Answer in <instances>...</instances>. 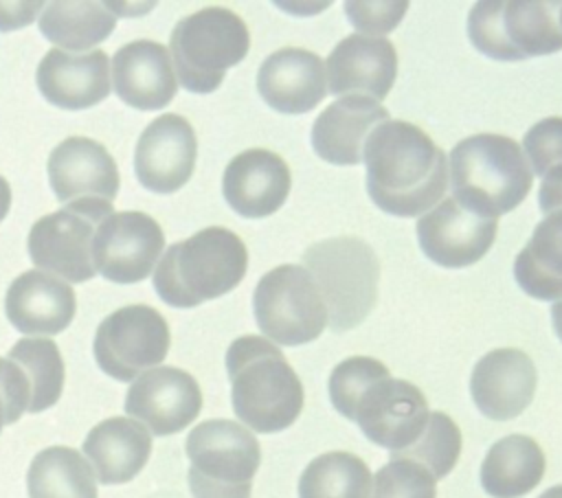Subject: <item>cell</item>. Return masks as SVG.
Returning a JSON list of instances; mask_svg holds the SVG:
<instances>
[{"mask_svg":"<svg viewBox=\"0 0 562 498\" xmlns=\"http://www.w3.org/2000/svg\"><path fill=\"white\" fill-rule=\"evenodd\" d=\"M367 193L395 217L428 213L448 191V158L441 147L408 121H384L367 138Z\"/></svg>","mask_w":562,"mask_h":498,"instance_id":"cell-1","label":"cell"},{"mask_svg":"<svg viewBox=\"0 0 562 498\" xmlns=\"http://www.w3.org/2000/svg\"><path fill=\"white\" fill-rule=\"evenodd\" d=\"M518 287L538 301L562 298V211L544 215L514 259Z\"/></svg>","mask_w":562,"mask_h":498,"instance_id":"cell-28","label":"cell"},{"mask_svg":"<svg viewBox=\"0 0 562 498\" xmlns=\"http://www.w3.org/2000/svg\"><path fill=\"white\" fill-rule=\"evenodd\" d=\"M189 489L193 498H250L261 463L257 437L231 419L198 423L184 443Z\"/></svg>","mask_w":562,"mask_h":498,"instance_id":"cell-7","label":"cell"},{"mask_svg":"<svg viewBox=\"0 0 562 498\" xmlns=\"http://www.w3.org/2000/svg\"><path fill=\"white\" fill-rule=\"evenodd\" d=\"M252 312L261 333L283 347L316 340L327 327V307L314 276L294 263L266 272L252 292Z\"/></svg>","mask_w":562,"mask_h":498,"instance_id":"cell-9","label":"cell"},{"mask_svg":"<svg viewBox=\"0 0 562 498\" xmlns=\"http://www.w3.org/2000/svg\"><path fill=\"white\" fill-rule=\"evenodd\" d=\"M371 485L373 476L360 456L334 450L307 463L299 478V498H369Z\"/></svg>","mask_w":562,"mask_h":498,"instance_id":"cell-31","label":"cell"},{"mask_svg":"<svg viewBox=\"0 0 562 498\" xmlns=\"http://www.w3.org/2000/svg\"><path fill=\"white\" fill-rule=\"evenodd\" d=\"M389 121V110L360 94L338 97L312 125V149L329 165H358L369 134Z\"/></svg>","mask_w":562,"mask_h":498,"instance_id":"cell-25","label":"cell"},{"mask_svg":"<svg viewBox=\"0 0 562 498\" xmlns=\"http://www.w3.org/2000/svg\"><path fill=\"white\" fill-rule=\"evenodd\" d=\"M26 375L31 386V404L29 412H42L57 404L64 391V360L59 347L50 338H22L18 340L9 353Z\"/></svg>","mask_w":562,"mask_h":498,"instance_id":"cell-32","label":"cell"},{"mask_svg":"<svg viewBox=\"0 0 562 498\" xmlns=\"http://www.w3.org/2000/svg\"><path fill=\"white\" fill-rule=\"evenodd\" d=\"M303 263L321 287L334 331L353 329L369 316L378 301L380 261L364 239H321L303 252Z\"/></svg>","mask_w":562,"mask_h":498,"instance_id":"cell-6","label":"cell"},{"mask_svg":"<svg viewBox=\"0 0 562 498\" xmlns=\"http://www.w3.org/2000/svg\"><path fill=\"white\" fill-rule=\"evenodd\" d=\"M459 454H461L459 426L446 412L432 410L419 439L411 448L402 452H393L391 459H411L424 465L435 476V480H439L454 469Z\"/></svg>","mask_w":562,"mask_h":498,"instance_id":"cell-33","label":"cell"},{"mask_svg":"<svg viewBox=\"0 0 562 498\" xmlns=\"http://www.w3.org/2000/svg\"><path fill=\"white\" fill-rule=\"evenodd\" d=\"M558 4L538 0H483L468 15L472 46L496 61H522L562 50V29L551 11Z\"/></svg>","mask_w":562,"mask_h":498,"instance_id":"cell-8","label":"cell"},{"mask_svg":"<svg viewBox=\"0 0 562 498\" xmlns=\"http://www.w3.org/2000/svg\"><path fill=\"white\" fill-rule=\"evenodd\" d=\"M369 498H435L437 480L419 463L411 459H391L373 476Z\"/></svg>","mask_w":562,"mask_h":498,"instance_id":"cell-35","label":"cell"},{"mask_svg":"<svg viewBox=\"0 0 562 498\" xmlns=\"http://www.w3.org/2000/svg\"><path fill=\"white\" fill-rule=\"evenodd\" d=\"M169 342V325L158 309L151 305H125L99 322L92 353L105 375L130 382L160 366Z\"/></svg>","mask_w":562,"mask_h":498,"instance_id":"cell-11","label":"cell"},{"mask_svg":"<svg viewBox=\"0 0 562 498\" xmlns=\"http://www.w3.org/2000/svg\"><path fill=\"white\" fill-rule=\"evenodd\" d=\"M48 182L64 204L81 200L114 202L119 193V167L110 151L86 136L64 138L48 156Z\"/></svg>","mask_w":562,"mask_h":498,"instance_id":"cell-18","label":"cell"},{"mask_svg":"<svg viewBox=\"0 0 562 498\" xmlns=\"http://www.w3.org/2000/svg\"><path fill=\"white\" fill-rule=\"evenodd\" d=\"M112 213V202L81 200L40 217L26 237L33 265L61 276L66 283L90 281L97 274L92 261L94 230Z\"/></svg>","mask_w":562,"mask_h":498,"instance_id":"cell-10","label":"cell"},{"mask_svg":"<svg viewBox=\"0 0 562 498\" xmlns=\"http://www.w3.org/2000/svg\"><path fill=\"white\" fill-rule=\"evenodd\" d=\"M198 138L191 123L180 114L156 116L138 136L134 173L147 191L173 193L184 186L195 169Z\"/></svg>","mask_w":562,"mask_h":498,"instance_id":"cell-16","label":"cell"},{"mask_svg":"<svg viewBox=\"0 0 562 498\" xmlns=\"http://www.w3.org/2000/svg\"><path fill=\"white\" fill-rule=\"evenodd\" d=\"M202 410L195 377L176 366H156L138 375L125 395V412L151 434L167 437L184 430Z\"/></svg>","mask_w":562,"mask_h":498,"instance_id":"cell-14","label":"cell"},{"mask_svg":"<svg viewBox=\"0 0 562 498\" xmlns=\"http://www.w3.org/2000/svg\"><path fill=\"white\" fill-rule=\"evenodd\" d=\"M31 404V386L24 371L9 358H0V432L15 423Z\"/></svg>","mask_w":562,"mask_h":498,"instance_id":"cell-37","label":"cell"},{"mask_svg":"<svg viewBox=\"0 0 562 498\" xmlns=\"http://www.w3.org/2000/svg\"><path fill=\"white\" fill-rule=\"evenodd\" d=\"M522 154L529 158L531 173L544 176L562 165V116H547L533 123L522 138Z\"/></svg>","mask_w":562,"mask_h":498,"instance_id":"cell-36","label":"cell"},{"mask_svg":"<svg viewBox=\"0 0 562 498\" xmlns=\"http://www.w3.org/2000/svg\"><path fill=\"white\" fill-rule=\"evenodd\" d=\"M231 401L237 419L255 432L290 428L303 410V384L281 349L261 336L235 338L226 351Z\"/></svg>","mask_w":562,"mask_h":498,"instance_id":"cell-2","label":"cell"},{"mask_svg":"<svg viewBox=\"0 0 562 498\" xmlns=\"http://www.w3.org/2000/svg\"><path fill=\"white\" fill-rule=\"evenodd\" d=\"M40 94L61 110H88L110 94V59L101 48H50L35 72Z\"/></svg>","mask_w":562,"mask_h":498,"instance_id":"cell-22","label":"cell"},{"mask_svg":"<svg viewBox=\"0 0 562 498\" xmlns=\"http://www.w3.org/2000/svg\"><path fill=\"white\" fill-rule=\"evenodd\" d=\"M110 64L114 92L130 107L162 110L178 92L171 55L160 42H130L114 53Z\"/></svg>","mask_w":562,"mask_h":498,"instance_id":"cell-24","label":"cell"},{"mask_svg":"<svg viewBox=\"0 0 562 498\" xmlns=\"http://www.w3.org/2000/svg\"><path fill=\"white\" fill-rule=\"evenodd\" d=\"M408 2H345V13L358 33L378 37L393 31L404 18Z\"/></svg>","mask_w":562,"mask_h":498,"instance_id":"cell-38","label":"cell"},{"mask_svg":"<svg viewBox=\"0 0 562 498\" xmlns=\"http://www.w3.org/2000/svg\"><path fill=\"white\" fill-rule=\"evenodd\" d=\"M257 92L266 105L281 114H305L327 94L325 61L307 48H279L259 66Z\"/></svg>","mask_w":562,"mask_h":498,"instance_id":"cell-21","label":"cell"},{"mask_svg":"<svg viewBox=\"0 0 562 498\" xmlns=\"http://www.w3.org/2000/svg\"><path fill=\"white\" fill-rule=\"evenodd\" d=\"M551 322H553L555 336H558L560 342H562V298L551 305Z\"/></svg>","mask_w":562,"mask_h":498,"instance_id":"cell-42","label":"cell"},{"mask_svg":"<svg viewBox=\"0 0 562 498\" xmlns=\"http://www.w3.org/2000/svg\"><path fill=\"white\" fill-rule=\"evenodd\" d=\"M452 197L476 215L496 219L514 211L533 184L522 147L503 134L459 140L448 158Z\"/></svg>","mask_w":562,"mask_h":498,"instance_id":"cell-4","label":"cell"},{"mask_svg":"<svg viewBox=\"0 0 562 498\" xmlns=\"http://www.w3.org/2000/svg\"><path fill=\"white\" fill-rule=\"evenodd\" d=\"M9 208H11V186H9V182L0 176V222L7 217Z\"/></svg>","mask_w":562,"mask_h":498,"instance_id":"cell-41","label":"cell"},{"mask_svg":"<svg viewBox=\"0 0 562 498\" xmlns=\"http://www.w3.org/2000/svg\"><path fill=\"white\" fill-rule=\"evenodd\" d=\"M292 186L288 162L270 149L239 151L224 169L222 193L226 204L246 219H263L277 213Z\"/></svg>","mask_w":562,"mask_h":498,"instance_id":"cell-17","label":"cell"},{"mask_svg":"<svg viewBox=\"0 0 562 498\" xmlns=\"http://www.w3.org/2000/svg\"><path fill=\"white\" fill-rule=\"evenodd\" d=\"M325 70L327 90L336 97L360 94L380 103L395 83L397 53L384 37L353 33L334 46Z\"/></svg>","mask_w":562,"mask_h":498,"instance_id":"cell-20","label":"cell"},{"mask_svg":"<svg viewBox=\"0 0 562 498\" xmlns=\"http://www.w3.org/2000/svg\"><path fill=\"white\" fill-rule=\"evenodd\" d=\"M248 48L246 22L224 7H206L184 15L169 37L178 81L195 94L215 92L226 70L237 66Z\"/></svg>","mask_w":562,"mask_h":498,"instance_id":"cell-5","label":"cell"},{"mask_svg":"<svg viewBox=\"0 0 562 498\" xmlns=\"http://www.w3.org/2000/svg\"><path fill=\"white\" fill-rule=\"evenodd\" d=\"M44 9V2H0V31H15L29 26L37 11Z\"/></svg>","mask_w":562,"mask_h":498,"instance_id":"cell-39","label":"cell"},{"mask_svg":"<svg viewBox=\"0 0 562 498\" xmlns=\"http://www.w3.org/2000/svg\"><path fill=\"white\" fill-rule=\"evenodd\" d=\"M560 29H562V4H560Z\"/></svg>","mask_w":562,"mask_h":498,"instance_id":"cell-44","label":"cell"},{"mask_svg":"<svg viewBox=\"0 0 562 498\" xmlns=\"http://www.w3.org/2000/svg\"><path fill=\"white\" fill-rule=\"evenodd\" d=\"M538 498H562V485H553L547 491H542Z\"/></svg>","mask_w":562,"mask_h":498,"instance_id":"cell-43","label":"cell"},{"mask_svg":"<svg viewBox=\"0 0 562 498\" xmlns=\"http://www.w3.org/2000/svg\"><path fill=\"white\" fill-rule=\"evenodd\" d=\"M77 298L70 283L42 270L18 274L4 296L9 322L26 336L61 333L75 318Z\"/></svg>","mask_w":562,"mask_h":498,"instance_id":"cell-23","label":"cell"},{"mask_svg":"<svg viewBox=\"0 0 562 498\" xmlns=\"http://www.w3.org/2000/svg\"><path fill=\"white\" fill-rule=\"evenodd\" d=\"M116 26L110 2H50L40 15L42 35L57 48L88 53L90 46L105 42Z\"/></svg>","mask_w":562,"mask_h":498,"instance_id":"cell-29","label":"cell"},{"mask_svg":"<svg viewBox=\"0 0 562 498\" xmlns=\"http://www.w3.org/2000/svg\"><path fill=\"white\" fill-rule=\"evenodd\" d=\"M538 206L544 215L562 211V165L553 167L542 176V184L538 191Z\"/></svg>","mask_w":562,"mask_h":498,"instance_id":"cell-40","label":"cell"},{"mask_svg":"<svg viewBox=\"0 0 562 498\" xmlns=\"http://www.w3.org/2000/svg\"><path fill=\"white\" fill-rule=\"evenodd\" d=\"M29 498H97V476L75 448L40 450L26 472Z\"/></svg>","mask_w":562,"mask_h":498,"instance_id":"cell-30","label":"cell"},{"mask_svg":"<svg viewBox=\"0 0 562 498\" xmlns=\"http://www.w3.org/2000/svg\"><path fill=\"white\" fill-rule=\"evenodd\" d=\"M544 452L527 434L498 439L481 463V485L492 498H520L544 476Z\"/></svg>","mask_w":562,"mask_h":498,"instance_id":"cell-27","label":"cell"},{"mask_svg":"<svg viewBox=\"0 0 562 498\" xmlns=\"http://www.w3.org/2000/svg\"><path fill=\"white\" fill-rule=\"evenodd\" d=\"M389 375V369L369 355H351L338 362L329 375L327 391L331 406L349 421H353V410L369 384Z\"/></svg>","mask_w":562,"mask_h":498,"instance_id":"cell-34","label":"cell"},{"mask_svg":"<svg viewBox=\"0 0 562 498\" xmlns=\"http://www.w3.org/2000/svg\"><path fill=\"white\" fill-rule=\"evenodd\" d=\"M83 454L103 485L130 483L151 454V432L130 417L99 421L83 439Z\"/></svg>","mask_w":562,"mask_h":498,"instance_id":"cell-26","label":"cell"},{"mask_svg":"<svg viewBox=\"0 0 562 498\" xmlns=\"http://www.w3.org/2000/svg\"><path fill=\"white\" fill-rule=\"evenodd\" d=\"M248 268L239 235L209 226L171 244L154 270V290L176 309H191L235 290Z\"/></svg>","mask_w":562,"mask_h":498,"instance_id":"cell-3","label":"cell"},{"mask_svg":"<svg viewBox=\"0 0 562 498\" xmlns=\"http://www.w3.org/2000/svg\"><path fill=\"white\" fill-rule=\"evenodd\" d=\"M538 384L536 364L514 347L492 349L472 369L470 395L476 408L494 421L518 417L533 399Z\"/></svg>","mask_w":562,"mask_h":498,"instance_id":"cell-19","label":"cell"},{"mask_svg":"<svg viewBox=\"0 0 562 498\" xmlns=\"http://www.w3.org/2000/svg\"><path fill=\"white\" fill-rule=\"evenodd\" d=\"M496 230V219L476 215L450 195L419 217L417 241L437 265L468 268L487 254Z\"/></svg>","mask_w":562,"mask_h":498,"instance_id":"cell-15","label":"cell"},{"mask_svg":"<svg viewBox=\"0 0 562 498\" xmlns=\"http://www.w3.org/2000/svg\"><path fill=\"white\" fill-rule=\"evenodd\" d=\"M162 248L165 233L151 215L140 211L112 213L94 230V270L112 283H138L154 272Z\"/></svg>","mask_w":562,"mask_h":498,"instance_id":"cell-12","label":"cell"},{"mask_svg":"<svg viewBox=\"0 0 562 498\" xmlns=\"http://www.w3.org/2000/svg\"><path fill=\"white\" fill-rule=\"evenodd\" d=\"M428 417L424 393L406 380L391 377V373L369 384L353 410V421L362 434L391 454L411 448L424 432Z\"/></svg>","mask_w":562,"mask_h":498,"instance_id":"cell-13","label":"cell"}]
</instances>
